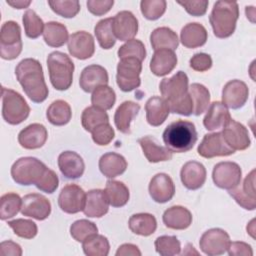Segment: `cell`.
<instances>
[{
  "label": "cell",
  "mask_w": 256,
  "mask_h": 256,
  "mask_svg": "<svg viewBox=\"0 0 256 256\" xmlns=\"http://www.w3.org/2000/svg\"><path fill=\"white\" fill-rule=\"evenodd\" d=\"M188 76L178 71L171 78H164L159 84L162 98L168 104L172 113L189 116L193 113V103L188 92Z\"/></svg>",
  "instance_id": "obj_1"
},
{
  "label": "cell",
  "mask_w": 256,
  "mask_h": 256,
  "mask_svg": "<svg viewBox=\"0 0 256 256\" xmlns=\"http://www.w3.org/2000/svg\"><path fill=\"white\" fill-rule=\"evenodd\" d=\"M15 74L31 101L41 103L46 100L49 91L44 80L42 66L38 60L33 58L21 60L15 68Z\"/></svg>",
  "instance_id": "obj_2"
},
{
  "label": "cell",
  "mask_w": 256,
  "mask_h": 256,
  "mask_svg": "<svg viewBox=\"0 0 256 256\" xmlns=\"http://www.w3.org/2000/svg\"><path fill=\"white\" fill-rule=\"evenodd\" d=\"M162 136L165 147L172 153H184L191 150L198 138L195 125L185 120H177L169 124Z\"/></svg>",
  "instance_id": "obj_3"
},
{
  "label": "cell",
  "mask_w": 256,
  "mask_h": 256,
  "mask_svg": "<svg viewBox=\"0 0 256 256\" xmlns=\"http://www.w3.org/2000/svg\"><path fill=\"white\" fill-rule=\"evenodd\" d=\"M239 7L235 1H217L209 16L213 33L218 38L230 37L236 28Z\"/></svg>",
  "instance_id": "obj_4"
},
{
  "label": "cell",
  "mask_w": 256,
  "mask_h": 256,
  "mask_svg": "<svg viewBox=\"0 0 256 256\" xmlns=\"http://www.w3.org/2000/svg\"><path fill=\"white\" fill-rule=\"evenodd\" d=\"M47 67L52 86L59 91L70 88L73 81L74 63L68 55L54 51L47 57Z\"/></svg>",
  "instance_id": "obj_5"
},
{
  "label": "cell",
  "mask_w": 256,
  "mask_h": 256,
  "mask_svg": "<svg viewBox=\"0 0 256 256\" xmlns=\"http://www.w3.org/2000/svg\"><path fill=\"white\" fill-rule=\"evenodd\" d=\"M47 166L35 157H22L16 160L11 167L13 180L20 185H36L41 180Z\"/></svg>",
  "instance_id": "obj_6"
},
{
  "label": "cell",
  "mask_w": 256,
  "mask_h": 256,
  "mask_svg": "<svg viewBox=\"0 0 256 256\" xmlns=\"http://www.w3.org/2000/svg\"><path fill=\"white\" fill-rule=\"evenodd\" d=\"M30 107L18 92L2 87V117L11 125H18L27 119Z\"/></svg>",
  "instance_id": "obj_7"
},
{
  "label": "cell",
  "mask_w": 256,
  "mask_h": 256,
  "mask_svg": "<svg viewBox=\"0 0 256 256\" xmlns=\"http://www.w3.org/2000/svg\"><path fill=\"white\" fill-rule=\"evenodd\" d=\"M22 51L21 29L17 22L6 21L0 32V56L4 60L16 59Z\"/></svg>",
  "instance_id": "obj_8"
},
{
  "label": "cell",
  "mask_w": 256,
  "mask_h": 256,
  "mask_svg": "<svg viewBox=\"0 0 256 256\" xmlns=\"http://www.w3.org/2000/svg\"><path fill=\"white\" fill-rule=\"evenodd\" d=\"M142 62L134 57L120 59L117 65L116 82L123 92H130L141 84Z\"/></svg>",
  "instance_id": "obj_9"
},
{
  "label": "cell",
  "mask_w": 256,
  "mask_h": 256,
  "mask_svg": "<svg viewBox=\"0 0 256 256\" xmlns=\"http://www.w3.org/2000/svg\"><path fill=\"white\" fill-rule=\"evenodd\" d=\"M242 171L240 166L235 162L225 161L217 163L212 172L214 184L226 190H231L237 187L241 182Z\"/></svg>",
  "instance_id": "obj_10"
},
{
  "label": "cell",
  "mask_w": 256,
  "mask_h": 256,
  "mask_svg": "<svg viewBox=\"0 0 256 256\" xmlns=\"http://www.w3.org/2000/svg\"><path fill=\"white\" fill-rule=\"evenodd\" d=\"M230 236L220 228H212L203 233L200 238L199 246L203 253L208 256L224 254L230 245Z\"/></svg>",
  "instance_id": "obj_11"
},
{
  "label": "cell",
  "mask_w": 256,
  "mask_h": 256,
  "mask_svg": "<svg viewBox=\"0 0 256 256\" xmlns=\"http://www.w3.org/2000/svg\"><path fill=\"white\" fill-rule=\"evenodd\" d=\"M86 201L84 190L76 184L64 186L58 197V205L62 211L68 214H75L83 211Z\"/></svg>",
  "instance_id": "obj_12"
},
{
  "label": "cell",
  "mask_w": 256,
  "mask_h": 256,
  "mask_svg": "<svg viewBox=\"0 0 256 256\" xmlns=\"http://www.w3.org/2000/svg\"><path fill=\"white\" fill-rule=\"evenodd\" d=\"M197 152L201 157L213 158L219 156H229L234 154V150L225 142L221 132H215L204 135L198 145Z\"/></svg>",
  "instance_id": "obj_13"
},
{
  "label": "cell",
  "mask_w": 256,
  "mask_h": 256,
  "mask_svg": "<svg viewBox=\"0 0 256 256\" xmlns=\"http://www.w3.org/2000/svg\"><path fill=\"white\" fill-rule=\"evenodd\" d=\"M21 213L24 216L31 217L39 221L45 220L51 213V203L41 194H27L22 198Z\"/></svg>",
  "instance_id": "obj_14"
},
{
  "label": "cell",
  "mask_w": 256,
  "mask_h": 256,
  "mask_svg": "<svg viewBox=\"0 0 256 256\" xmlns=\"http://www.w3.org/2000/svg\"><path fill=\"white\" fill-rule=\"evenodd\" d=\"M221 134L227 145L234 151L245 150L250 146L251 141L247 128L232 118L223 127Z\"/></svg>",
  "instance_id": "obj_15"
},
{
  "label": "cell",
  "mask_w": 256,
  "mask_h": 256,
  "mask_svg": "<svg viewBox=\"0 0 256 256\" xmlns=\"http://www.w3.org/2000/svg\"><path fill=\"white\" fill-rule=\"evenodd\" d=\"M249 96V89L245 82L234 79L227 82L222 90V103L231 109L244 106Z\"/></svg>",
  "instance_id": "obj_16"
},
{
  "label": "cell",
  "mask_w": 256,
  "mask_h": 256,
  "mask_svg": "<svg viewBox=\"0 0 256 256\" xmlns=\"http://www.w3.org/2000/svg\"><path fill=\"white\" fill-rule=\"evenodd\" d=\"M69 53L80 60H85L93 56L95 43L93 36L86 31H77L70 35L68 39Z\"/></svg>",
  "instance_id": "obj_17"
},
{
  "label": "cell",
  "mask_w": 256,
  "mask_h": 256,
  "mask_svg": "<svg viewBox=\"0 0 256 256\" xmlns=\"http://www.w3.org/2000/svg\"><path fill=\"white\" fill-rule=\"evenodd\" d=\"M113 32L120 41H129L138 32V20L130 11L118 12L113 17Z\"/></svg>",
  "instance_id": "obj_18"
},
{
  "label": "cell",
  "mask_w": 256,
  "mask_h": 256,
  "mask_svg": "<svg viewBox=\"0 0 256 256\" xmlns=\"http://www.w3.org/2000/svg\"><path fill=\"white\" fill-rule=\"evenodd\" d=\"M149 194L157 203H166L175 194V185L171 177L166 173H158L149 183Z\"/></svg>",
  "instance_id": "obj_19"
},
{
  "label": "cell",
  "mask_w": 256,
  "mask_h": 256,
  "mask_svg": "<svg viewBox=\"0 0 256 256\" xmlns=\"http://www.w3.org/2000/svg\"><path fill=\"white\" fill-rule=\"evenodd\" d=\"M109 81L106 69L100 65L92 64L85 67L80 75L79 85L85 92H93L99 86L107 85Z\"/></svg>",
  "instance_id": "obj_20"
},
{
  "label": "cell",
  "mask_w": 256,
  "mask_h": 256,
  "mask_svg": "<svg viewBox=\"0 0 256 256\" xmlns=\"http://www.w3.org/2000/svg\"><path fill=\"white\" fill-rule=\"evenodd\" d=\"M48 137L47 129L40 123H33L22 129L18 134V142L25 149L41 148Z\"/></svg>",
  "instance_id": "obj_21"
},
{
  "label": "cell",
  "mask_w": 256,
  "mask_h": 256,
  "mask_svg": "<svg viewBox=\"0 0 256 256\" xmlns=\"http://www.w3.org/2000/svg\"><path fill=\"white\" fill-rule=\"evenodd\" d=\"M180 178L187 189L197 190L205 183L206 169L200 162L188 161L181 168Z\"/></svg>",
  "instance_id": "obj_22"
},
{
  "label": "cell",
  "mask_w": 256,
  "mask_h": 256,
  "mask_svg": "<svg viewBox=\"0 0 256 256\" xmlns=\"http://www.w3.org/2000/svg\"><path fill=\"white\" fill-rule=\"evenodd\" d=\"M58 167L67 179L80 178L85 170L82 157L74 151H64L58 156Z\"/></svg>",
  "instance_id": "obj_23"
},
{
  "label": "cell",
  "mask_w": 256,
  "mask_h": 256,
  "mask_svg": "<svg viewBox=\"0 0 256 256\" xmlns=\"http://www.w3.org/2000/svg\"><path fill=\"white\" fill-rule=\"evenodd\" d=\"M109 209V202L104 190L92 189L86 194V201L83 212L85 216L91 218H100L104 216Z\"/></svg>",
  "instance_id": "obj_24"
},
{
  "label": "cell",
  "mask_w": 256,
  "mask_h": 256,
  "mask_svg": "<svg viewBox=\"0 0 256 256\" xmlns=\"http://www.w3.org/2000/svg\"><path fill=\"white\" fill-rule=\"evenodd\" d=\"M177 64V56L174 51L169 49L155 50L151 61L150 70L156 76L169 74Z\"/></svg>",
  "instance_id": "obj_25"
},
{
  "label": "cell",
  "mask_w": 256,
  "mask_h": 256,
  "mask_svg": "<svg viewBox=\"0 0 256 256\" xmlns=\"http://www.w3.org/2000/svg\"><path fill=\"white\" fill-rule=\"evenodd\" d=\"M206 28L197 22L186 24L180 32V41L186 48H197L203 46L207 41Z\"/></svg>",
  "instance_id": "obj_26"
},
{
  "label": "cell",
  "mask_w": 256,
  "mask_h": 256,
  "mask_svg": "<svg viewBox=\"0 0 256 256\" xmlns=\"http://www.w3.org/2000/svg\"><path fill=\"white\" fill-rule=\"evenodd\" d=\"M230 119L231 116L228 108L222 102L215 101L209 106L203 119V125L207 130L213 131L223 128Z\"/></svg>",
  "instance_id": "obj_27"
},
{
  "label": "cell",
  "mask_w": 256,
  "mask_h": 256,
  "mask_svg": "<svg viewBox=\"0 0 256 256\" xmlns=\"http://www.w3.org/2000/svg\"><path fill=\"white\" fill-rule=\"evenodd\" d=\"M163 223L166 227L174 230H184L192 223L191 212L183 206H172L163 213Z\"/></svg>",
  "instance_id": "obj_28"
},
{
  "label": "cell",
  "mask_w": 256,
  "mask_h": 256,
  "mask_svg": "<svg viewBox=\"0 0 256 256\" xmlns=\"http://www.w3.org/2000/svg\"><path fill=\"white\" fill-rule=\"evenodd\" d=\"M144 156L151 163L169 161L172 159V152L167 148L159 145L157 140L152 136H144L138 140Z\"/></svg>",
  "instance_id": "obj_29"
},
{
  "label": "cell",
  "mask_w": 256,
  "mask_h": 256,
  "mask_svg": "<svg viewBox=\"0 0 256 256\" xmlns=\"http://www.w3.org/2000/svg\"><path fill=\"white\" fill-rule=\"evenodd\" d=\"M146 120L151 126H160L167 119L170 110L167 102L162 97L154 96L147 100L145 104Z\"/></svg>",
  "instance_id": "obj_30"
},
{
  "label": "cell",
  "mask_w": 256,
  "mask_h": 256,
  "mask_svg": "<svg viewBox=\"0 0 256 256\" xmlns=\"http://www.w3.org/2000/svg\"><path fill=\"white\" fill-rule=\"evenodd\" d=\"M140 111V105L133 101H124L115 111L114 123L116 128L124 133H130V123Z\"/></svg>",
  "instance_id": "obj_31"
},
{
  "label": "cell",
  "mask_w": 256,
  "mask_h": 256,
  "mask_svg": "<svg viewBox=\"0 0 256 256\" xmlns=\"http://www.w3.org/2000/svg\"><path fill=\"white\" fill-rule=\"evenodd\" d=\"M126 168L127 161L118 153L108 152L99 159V169L107 178H114L123 174Z\"/></svg>",
  "instance_id": "obj_32"
},
{
  "label": "cell",
  "mask_w": 256,
  "mask_h": 256,
  "mask_svg": "<svg viewBox=\"0 0 256 256\" xmlns=\"http://www.w3.org/2000/svg\"><path fill=\"white\" fill-rule=\"evenodd\" d=\"M150 43L154 50L169 49L176 50L179 45L177 34L168 27H158L150 35Z\"/></svg>",
  "instance_id": "obj_33"
},
{
  "label": "cell",
  "mask_w": 256,
  "mask_h": 256,
  "mask_svg": "<svg viewBox=\"0 0 256 256\" xmlns=\"http://www.w3.org/2000/svg\"><path fill=\"white\" fill-rule=\"evenodd\" d=\"M128 226L136 235L149 236L155 232L157 228V221L150 213H137L130 217Z\"/></svg>",
  "instance_id": "obj_34"
},
{
  "label": "cell",
  "mask_w": 256,
  "mask_h": 256,
  "mask_svg": "<svg viewBox=\"0 0 256 256\" xmlns=\"http://www.w3.org/2000/svg\"><path fill=\"white\" fill-rule=\"evenodd\" d=\"M43 37L45 43L50 47H61L68 41V30L62 23L50 21L45 24Z\"/></svg>",
  "instance_id": "obj_35"
},
{
  "label": "cell",
  "mask_w": 256,
  "mask_h": 256,
  "mask_svg": "<svg viewBox=\"0 0 256 256\" xmlns=\"http://www.w3.org/2000/svg\"><path fill=\"white\" fill-rule=\"evenodd\" d=\"M104 192L109 204L113 207H122L129 200V189L121 181L108 180Z\"/></svg>",
  "instance_id": "obj_36"
},
{
  "label": "cell",
  "mask_w": 256,
  "mask_h": 256,
  "mask_svg": "<svg viewBox=\"0 0 256 256\" xmlns=\"http://www.w3.org/2000/svg\"><path fill=\"white\" fill-rule=\"evenodd\" d=\"M46 117L48 121L55 126L66 125L72 117L71 107L64 100H56L48 107Z\"/></svg>",
  "instance_id": "obj_37"
},
{
  "label": "cell",
  "mask_w": 256,
  "mask_h": 256,
  "mask_svg": "<svg viewBox=\"0 0 256 256\" xmlns=\"http://www.w3.org/2000/svg\"><path fill=\"white\" fill-rule=\"evenodd\" d=\"M81 123L83 128L91 133L98 126L104 123H109V116L105 110L92 105L83 110L81 115Z\"/></svg>",
  "instance_id": "obj_38"
},
{
  "label": "cell",
  "mask_w": 256,
  "mask_h": 256,
  "mask_svg": "<svg viewBox=\"0 0 256 256\" xmlns=\"http://www.w3.org/2000/svg\"><path fill=\"white\" fill-rule=\"evenodd\" d=\"M189 93L193 103V114L199 116L208 109L210 104L209 90L202 84L193 83L189 87Z\"/></svg>",
  "instance_id": "obj_39"
},
{
  "label": "cell",
  "mask_w": 256,
  "mask_h": 256,
  "mask_svg": "<svg viewBox=\"0 0 256 256\" xmlns=\"http://www.w3.org/2000/svg\"><path fill=\"white\" fill-rule=\"evenodd\" d=\"M94 33L99 45L103 49L112 48L116 43V37L113 32V18L100 20L94 28Z\"/></svg>",
  "instance_id": "obj_40"
},
{
  "label": "cell",
  "mask_w": 256,
  "mask_h": 256,
  "mask_svg": "<svg viewBox=\"0 0 256 256\" xmlns=\"http://www.w3.org/2000/svg\"><path fill=\"white\" fill-rule=\"evenodd\" d=\"M83 251L87 256H107L110 245L108 239L99 234H94L83 241Z\"/></svg>",
  "instance_id": "obj_41"
},
{
  "label": "cell",
  "mask_w": 256,
  "mask_h": 256,
  "mask_svg": "<svg viewBox=\"0 0 256 256\" xmlns=\"http://www.w3.org/2000/svg\"><path fill=\"white\" fill-rule=\"evenodd\" d=\"M116 101L115 91L108 85L99 86L91 95V103L93 106L102 110L111 109Z\"/></svg>",
  "instance_id": "obj_42"
},
{
  "label": "cell",
  "mask_w": 256,
  "mask_h": 256,
  "mask_svg": "<svg viewBox=\"0 0 256 256\" xmlns=\"http://www.w3.org/2000/svg\"><path fill=\"white\" fill-rule=\"evenodd\" d=\"M0 206V218L1 220H8L9 218L14 217L19 210H21L22 199L16 193H6L1 199Z\"/></svg>",
  "instance_id": "obj_43"
},
{
  "label": "cell",
  "mask_w": 256,
  "mask_h": 256,
  "mask_svg": "<svg viewBox=\"0 0 256 256\" xmlns=\"http://www.w3.org/2000/svg\"><path fill=\"white\" fill-rule=\"evenodd\" d=\"M23 25L25 34L31 39L38 38L44 31V23L42 19L35 13V11L28 9L23 14Z\"/></svg>",
  "instance_id": "obj_44"
},
{
  "label": "cell",
  "mask_w": 256,
  "mask_h": 256,
  "mask_svg": "<svg viewBox=\"0 0 256 256\" xmlns=\"http://www.w3.org/2000/svg\"><path fill=\"white\" fill-rule=\"evenodd\" d=\"M154 245L156 252L161 256H174L181 251V244L176 236H160L155 240Z\"/></svg>",
  "instance_id": "obj_45"
},
{
  "label": "cell",
  "mask_w": 256,
  "mask_h": 256,
  "mask_svg": "<svg viewBox=\"0 0 256 256\" xmlns=\"http://www.w3.org/2000/svg\"><path fill=\"white\" fill-rule=\"evenodd\" d=\"M97 232L96 224L87 219L77 220L70 226V234L77 242L83 243L88 237L97 234Z\"/></svg>",
  "instance_id": "obj_46"
},
{
  "label": "cell",
  "mask_w": 256,
  "mask_h": 256,
  "mask_svg": "<svg viewBox=\"0 0 256 256\" xmlns=\"http://www.w3.org/2000/svg\"><path fill=\"white\" fill-rule=\"evenodd\" d=\"M48 4L53 12L64 18H73L80 11L77 0H49Z\"/></svg>",
  "instance_id": "obj_47"
},
{
  "label": "cell",
  "mask_w": 256,
  "mask_h": 256,
  "mask_svg": "<svg viewBox=\"0 0 256 256\" xmlns=\"http://www.w3.org/2000/svg\"><path fill=\"white\" fill-rule=\"evenodd\" d=\"M117 54L119 59L134 57L142 62L146 57V49L144 44L140 40L131 39L122 46H120Z\"/></svg>",
  "instance_id": "obj_48"
},
{
  "label": "cell",
  "mask_w": 256,
  "mask_h": 256,
  "mask_svg": "<svg viewBox=\"0 0 256 256\" xmlns=\"http://www.w3.org/2000/svg\"><path fill=\"white\" fill-rule=\"evenodd\" d=\"M9 227L12 228L13 232L24 239H32L36 236L38 232V228L36 223L32 220L28 219H15L12 221H8Z\"/></svg>",
  "instance_id": "obj_49"
},
{
  "label": "cell",
  "mask_w": 256,
  "mask_h": 256,
  "mask_svg": "<svg viewBox=\"0 0 256 256\" xmlns=\"http://www.w3.org/2000/svg\"><path fill=\"white\" fill-rule=\"evenodd\" d=\"M166 6L165 0H142L140 2L141 12L148 20L159 19L165 13Z\"/></svg>",
  "instance_id": "obj_50"
},
{
  "label": "cell",
  "mask_w": 256,
  "mask_h": 256,
  "mask_svg": "<svg viewBox=\"0 0 256 256\" xmlns=\"http://www.w3.org/2000/svg\"><path fill=\"white\" fill-rule=\"evenodd\" d=\"M91 134L93 141L100 146L108 145L115 136L114 129L109 123H104L98 126L91 132Z\"/></svg>",
  "instance_id": "obj_51"
},
{
  "label": "cell",
  "mask_w": 256,
  "mask_h": 256,
  "mask_svg": "<svg viewBox=\"0 0 256 256\" xmlns=\"http://www.w3.org/2000/svg\"><path fill=\"white\" fill-rule=\"evenodd\" d=\"M58 185H59V179H58L57 174L53 170L47 168V170L45 171L41 180L35 186L40 191L51 194V193L55 192V190L58 188Z\"/></svg>",
  "instance_id": "obj_52"
},
{
  "label": "cell",
  "mask_w": 256,
  "mask_h": 256,
  "mask_svg": "<svg viewBox=\"0 0 256 256\" xmlns=\"http://www.w3.org/2000/svg\"><path fill=\"white\" fill-rule=\"evenodd\" d=\"M179 5H181L187 13L192 16L198 17L203 16L206 11L209 2L207 0H197V1H177Z\"/></svg>",
  "instance_id": "obj_53"
},
{
  "label": "cell",
  "mask_w": 256,
  "mask_h": 256,
  "mask_svg": "<svg viewBox=\"0 0 256 256\" xmlns=\"http://www.w3.org/2000/svg\"><path fill=\"white\" fill-rule=\"evenodd\" d=\"M229 194L234 198V200L246 210H254L256 208V199L248 196L242 191L241 187H235L229 190Z\"/></svg>",
  "instance_id": "obj_54"
},
{
  "label": "cell",
  "mask_w": 256,
  "mask_h": 256,
  "mask_svg": "<svg viewBox=\"0 0 256 256\" xmlns=\"http://www.w3.org/2000/svg\"><path fill=\"white\" fill-rule=\"evenodd\" d=\"M190 67L198 72H205L212 67V58L206 53H196L189 61Z\"/></svg>",
  "instance_id": "obj_55"
},
{
  "label": "cell",
  "mask_w": 256,
  "mask_h": 256,
  "mask_svg": "<svg viewBox=\"0 0 256 256\" xmlns=\"http://www.w3.org/2000/svg\"><path fill=\"white\" fill-rule=\"evenodd\" d=\"M113 4V0H88L86 3L89 12L96 16L106 14L112 8Z\"/></svg>",
  "instance_id": "obj_56"
},
{
  "label": "cell",
  "mask_w": 256,
  "mask_h": 256,
  "mask_svg": "<svg viewBox=\"0 0 256 256\" xmlns=\"http://www.w3.org/2000/svg\"><path fill=\"white\" fill-rule=\"evenodd\" d=\"M227 251L230 256H252L253 255V250L251 246L241 241L230 242V245Z\"/></svg>",
  "instance_id": "obj_57"
},
{
  "label": "cell",
  "mask_w": 256,
  "mask_h": 256,
  "mask_svg": "<svg viewBox=\"0 0 256 256\" xmlns=\"http://www.w3.org/2000/svg\"><path fill=\"white\" fill-rule=\"evenodd\" d=\"M0 253L2 255H11V256H21L22 249L21 246L11 240L3 241L0 246Z\"/></svg>",
  "instance_id": "obj_58"
},
{
  "label": "cell",
  "mask_w": 256,
  "mask_h": 256,
  "mask_svg": "<svg viewBox=\"0 0 256 256\" xmlns=\"http://www.w3.org/2000/svg\"><path fill=\"white\" fill-rule=\"evenodd\" d=\"M242 191L245 192L248 196L255 198V169H253L244 179L243 186L241 187Z\"/></svg>",
  "instance_id": "obj_59"
},
{
  "label": "cell",
  "mask_w": 256,
  "mask_h": 256,
  "mask_svg": "<svg viewBox=\"0 0 256 256\" xmlns=\"http://www.w3.org/2000/svg\"><path fill=\"white\" fill-rule=\"evenodd\" d=\"M116 256H141V251L136 245L126 243L119 246L116 251Z\"/></svg>",
  "instance_id": "obj_60"
},
{
  "label": "cell",
  "mask_w": 256,
  "mask_h": 256,
  "mask_svg": "<svg viewBox=\"0 0 256 256\" xmlns=\"http://www.w3.org/2000/svg\"><path fill=\"white\" fill-rule=\"evenodd\" d=\"M6 3L8 5L12 6L13 8L24 9V8H27L31 4V1L30 0H7Z\"/></svg>",
  "instance_id": "obj_61"
},
{
  "label": "cell",
  "mask_w": 256,
  "mask_h": 256,
  "mask_svg": "<svg viewBox=\"0 0 256 256\" xmlns=\"http://www.w3.org/2000/svg\"><path fill=\"white\" fill-rule=\"evenodd\" d=\"M245 12H246V16L247 18L252 22L254 23L255 22V8L253 6H247L246 9H245Z\"/></svg>",
  "instance_id": "obj_62"
}]
</instances>
